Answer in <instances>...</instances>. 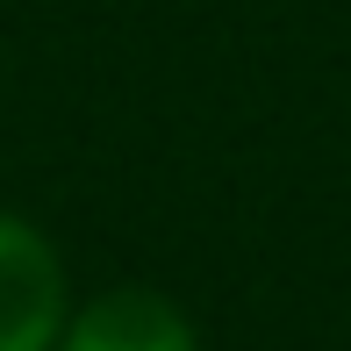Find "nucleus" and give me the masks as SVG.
<instances>
[{
	"label": "nucleus",
	"mask_w": 351,
	"mask_h": 351,
	"mask_svg": "<svg viewBox=\"0 0 351 351\" xmlns=\"http://www.w3.org/2000/svg\"><path fill=\"white\" fill-rule=\"evenodd\" d=\"M72 315V273L51 230L0 208V351H58Z\"/></svg>",
	"instance_id": "1"
},
{
	"label": "nucleus",
	"mask_w": 351,
	"mask_h": 351,
	"mask_svg": "<svg viewBox=\"0 0 351 351\" xmlns=\"http://www.w3.org/2000/svg\"><path fill=\"white\" fill-rule=\"evenodd\" d=\"M58 351H201V323L165 287L122 280V287H101V294H72Z\"/></svg>",
	"instance_id": "2"
}]
</instances>
